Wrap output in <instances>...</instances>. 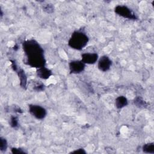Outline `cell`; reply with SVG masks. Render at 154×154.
<instances>
[{"label":"cell","instance_id":"6da1fadb","mask_svg":"<svg viewBox=\"0 0 154 154\" xmlns=\"http://www.w3.org/2000/svg\"><path fill=\"white\" fill-rule=\"evenodd\" d=\"M27 64L37 69L45 66L44 51L39 43L34 39L27 40L22 43Z\"/></svg>","mask_w":154,"mask_h":154},{"label":"cell","instance_id":"7a4b0ae2","mask_svg":"<svg viewBox=\"0 0 154 154\" xmlns=\"http://www.w3.org/2000/svg\"><path fill=\"white\" fill-rule=\"evenodd\" d=\"M88 41V37L85 32L76 31L72 34L68 41V45L73 49L81 51L87 46Z\"/></svg>","mask_w":154,"mask_h":154},{"label":"cell","instance_id":"3957f363","mask_svg":"<svg viewBox=\"0 0 154 154\" xmlns=\"http://www.w3.org/2000/svg\"><path fill=\"white\" fill-rule=\"evenodd\" d=\"M28 111L30 114L38 120H42L47 115L46 109L39 105L35 104H30L28 105Z\"/></svg>","mask_w":154,"mask_h":154},{"label":"cell","instance_id":"277c9868","mask_svg":"<svg viewBox=\"0 0 154 154\" xmlns=\"http://www.w3.org/2000/svg\"><path fill=\"white\" fill-rule=\"evenodd\" d=\"M114 11L119 16L123 18L131 20H135L137 19L135 14L126 5H118L115 7Z\"/></svg>","mask_w":154,"mask_h":154},{"label":"cell","instance_id":"5b68a950","mask_svg":"<svg viewBox=\"0 0 154 154\" xmlns=\"http://www.w3.org/2000/svg\"><path fill=\"white\" fill-rule=\"evenodd\" d=\"M69 67L71 73L78 74L85 70V64L82 60H73L69 63Z\"/></svg>","mask_w":154,"mask_h":154},{"label":"cell","instance_id":"8992f818","mask_svg":"<svg viewBox=\"0 0 154 154\" xmlns=\"http://www.w3.org/2000/svg\"><path fill=\"white\" fill-rule=\"evenodd\" d=\"M112 66V61L107 55H102L97 60V67L102 72L108 71Z\"/></svg>","mask_w":154,"mask_h":154},{"label":"cell","instance_id":"52a82bcc","mask_svg":"<svg viewBox=\"0 0 154 154\" xmlns=\"http://www.w3.org/2000/svg\"><path fill=\"white\" fill-rule=\"evenodd\" d=\"M99 59V55L96 52H85L81 54V60L85 64H95Z\"/></svg>","mask_w":154,"mask_h":154},{"label":"cell","instance_id":"ba28073f","mask_svg":"<svg viewBox=\"0 0 154 154\" xmlns=\"http://www.w3.org/2000/svg\"><path fill=\"white\" fill-rule=\"evenodd\" d=\"M37 75L41 79H47L52 75V72L45 66L37 69Z\"/></svg>","mask_w":154,"mask_h":154},{"label":"cell","instance_id":"9c48e42d","mask_svg":"<svg viewBox=\"0 0 154 154\" xmlns=\"http://www.w3.org/2000/svg\"><path fill=\"white\" fill-rule=\"evenodd\" d=\"M128 104L127 98L124 96H118L115 100V106L117 109H122Z\"/></svg>","mask_w":154,"mask_h":154},{"label":"cell","instance_id":"30bf717a","mask_svg":"<svg viewBox=\"0 0 154 154\" xmlns=\"http://www.w3.org/2000/svg\"><path fill=\"white\" fill-rule=\"evenodd\" d=\"M18 76L20 79V84L22 87H25L27 83V78L25 73V72L22 69H20L18 72Z\"/></svg>","mask_w":154,"mask_h":154},{"label":"cell","instance_id":"8fae6325","mask_svg":"<svg viewBox=\"0 0 154 154\" xmlns=\"http://www.w3.org/2000/svg\"><path fill=\"white\" fill-rule=\"evenodd\" d=\"M142 150L146 153H154V143H148L144 144L142 147Z\"/></svg>","mask_w":154,"mask_h":154},{"label":"cell","instance_id":"7c38bea8","mask_svg":"<svg viewBox=\"0 0 154 154\" xmlns=\"http://www.w3.org/2000/svg\"><path fill=\"white\" fill-rule=\"evenodd\" d=\"M135 105L139 108H144L147 106L146 102L140 96H137L134 99Z\"/></svg>","mask_w":154,"mask_h":154},{"label":"cell","instance_id":"4fadbf2b","mask_svg":"<svg viewBox=\"0 0 154 154\" xmlns=\"http://www.w3.org/2000/svg\"><path fill=\"white\" fill-rule=\"evenodd\" d=\"M7 147H8V143L7 140L1 137L0 138V150L2 152H5L7 150Z\"/></svg>","mask_w":154,"mask_h":154},{"label":"cell","instance_id":"5bb4252c","mask_svg":"<svg viewBox=\"0 0 154 154\" xmlns=\"http://www.w3.org/2000/svg\"><path fill=\"white\" fill-rule=\"evenodd\" d=\"M10 125L13 128H17L18 126V125H19V119H18V118L16 116H11L10 117Z\"/></svg>","mask_w":154,"mask_h":154},{"label":"cell","instance_id":"9a60e30c","mask_svg":"<svg viewBox=\"0 0 154 154\" xmlns=\"http://www.w3.org/2000/svg\"><path fill=\"white\" fill-rule=\"evenodd\" d=\"M43 9L45 11H46L48 13H51L54 11V7L52 4H46L44 5L43 7Z\"/></svg>","mask_w":154,"mask_h":154},{"label":"cell","instance_id":"2e32d148","mask_svg":"<svg viewBox=\"0 0 154 154\" xmlns=\"http://www.w3.org/2000/svg\"><path fill=\"white\" fill-rule=\"evenodd\" d=\"M11 152L13 154H19V153H26L21 148H17V147H12L11 149Z\"/></svg>","mask_w":154,"mask_h":154},{"label":"cell","instance_id":"e0dca14e","mask_svg":"<svg viewBox=\"0 0 154 154\" xmlns=\"http://www.w3.org/2000/svg\"><path fill=\"white\" fill-rule=\"evenodd\" d=\"M70 153H80V154H85L86 153V151L83 148H79L78 149H76L73 151H72L70 152Z\"/></svg>","mask_w":154,"mask_h":154}]
</instances>
